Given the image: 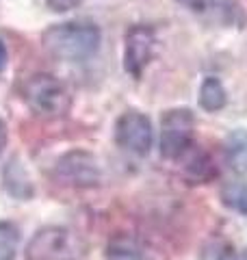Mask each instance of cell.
<instances>
[{
	"instance_id": "6da1fadb",
	"label": "cell",
	"mask_w": 247,
	"mask_h": 260,
	"mask_svg": "<svg viewBox=\"0 0 247 260\" xmlns=\"http://www.w3.org/2000/svg\"><path fill=\"white\" fill-rule=\"evenodd\" d=\"M98 48L100 28L94 22H63L44 32V50L59 61H87L98 52Z\"/></svg>"
},
{
	"instance_id": "7a4b0ae2",
	"label": "cell",
	"mask_w": 247,
	"mask_h": 260,
	"mask_svg": "<svg viewBox=\"0 0 247 260\" xmlns=\"http://www.w3.org/2000/svg\"><path fill=\"white\" fill-rule=\"evenodd\" d=\"M85 241L70 228L48 225L35 232L28 241L26 260H80Z\"/></svg>"
},
{
	"instance_id": "3957f363",
	"label": "cell",
	"mask_w": 247,
	"mask_h": 260,
	"mask_svg": "<svg viewBox=\"0 0 247 260\" xmlns=\"http://www.w3.org/2000/svg\"><path fill=\"white\" fill-rule=\"evenodd\" d=\"M24 100L39 117L54 119L70 111V91L59 78L50 74H35L24 85Z\"/></svg>"
},
{
	"instance_id": "277c9868",
	"label": "cell",
	"mask_w": 247,
	"mask_h": 260,
	"mask_svg": "<svg viewBox=\"0 0 247 260\" xmlns=\"http://www.w3.org/2000/svg\"><path fill=\"white\" fill-rule=\"evenodd\" d=\"M195 133V117L189 109H174L161 119V154L178 160L191 150Z\"/></svg>"
},
{
	"instance_id": "5b68a950",
	"label": "cell",
	"mask_w": 247,
	"mask_h": 260,
	"mask_svg": "<svg viewBox=\"0 0 247 260\" xmlns=\"http://www.w3.org/2000/svg\"><path fill=\"white\" fill-rule=\"evenodd\" d=\"M54 176L61 184L76 186V189H87L100 182V167L98 160L89 152H68L59 158L54 167Z\"/></svg>"
},
{
	"instance_id": "8992f818",
	"label": "cell",
	"mask_w": 247,
	"mask_h": 260,
	"mask_svg": "<svg viewBox=\"0 0 247 260\" xmlns=\"http://www.w3.org/2000/svg\"><path fill=\"white\" fill-rule=\"evenodd\" d=\"M156 48V32L145 24H137L126 32V46H123V68L130 76L139 78L150 65Z\"/></svg>"
},
{
	"instance_id": "52a82bcc",
	"label": "cell",
	"mask_w": 247,
	"mask_h": 260,
	"mask_svg": "<svg viewBox=\"0 0 247 260\" xmlns=\"http://www.w3.org/2000/svg\"><path fill=\"white\" fill-rule=\"evenodd\" d=\"M115 141L133 154H147L152 148V124L143 113L128 111L115 124Z\"/></svg>"
},
{
	"instance_id": "ba28073f",
	"label": "cell",
	"mask_w": 247,
	"mask_h": 260,
	"mask_svg": "<svg viewBox=\"0 0 247 260\" xmlns=\"http://www.w3.org/2000/svg\"><path fill=\"white\" fill-rule=\"evenodd\" d=\"M195 145H191V150L184 154V176L191 180V184L200 182H210L217 176V167L212 162L210 154L204 150H193Z\"/></svg>"
},
{
	"instance_id": "9c48e42d",
	"label": "cell",
	"mask_w": 247,
	"mask_h": 260,
	"mask_svg": "<svg viewBox=\"0 0 247 260\" xmlns=\"http://www.w3.org/2000/svg\"><path fill=\"white\" fill-rule=\"evenodd\" d=\"M106 260H145V256L135 237L115 234L106 245Z\"/></svg>"
},
{
	"instance_id": "30bf717a",
	"label": "cell",
	"mask_w": 247,
	"mask_h": 260,
	"mask_svg": "<svg viewBox=\"0 0 247 260\" xmlns=\"http://www.w3.org/2000/svg\"><path fill=\"white\" fill-rule=\"evenodd\" d=\"M226 156L236 172L247 174V130H234L226 139Z\"/></svg>"
},
{
	"instance_id": "8fae6325",
	"label": "cell",
	"mask_w": 247,
	"mask_h": 260,
	"mask_svg": "<svg viewBox=\"0 0 247 260\" xmlns=\"http://www.w3.org/2000/svg\"><path fill=\"white\" fill-rule=\"evenodd\" d=\"M226 100H228V95H226V89L224 85H221V80L219 78H206L202 87H200V104H202V109L206 111H219V109H224L226 107Z\"/></svg>"
},
{
	"instance_id": "7c38bea8",
	"label": "cell",
	"mask_w": 247,
	"mask_h": 260,
	"mask_svg": "<svg viewBox=\"0 0 247 260\" xmlns=\"http://www.w3.org/2000/svg\"><path fill=\"white\" fill-rule=\"evenodd\" d=\"M221 200L228 208L236 210L241 215H247V182L228 180L221 186Z\"/></svg>"
},
{
	"instance_id": "4fadbf2b",
	"label": "cell",
	"mask_w": 247,
	"mask_h": 260,
	"mask_svg": "<svg viewBox=\"0 0 247 260\" xmlns=\"http://www.w3.org/2000/svg\"><path fill=\"white\" fill-rule=\"evenodd\" d=\"M18 241V232L9 223H0V260L13 258V247Z\"/></svg>"
},
{
	"instance_id": "5bb4252c",
	"label": "cell",
	"mask_w": 247,
	"mask_h": 260,
	"mask_svg": "<svg viewBox=\"0 0 247 260\" xmlns=\"http://www.w3.org/2000/svg\"><path fill=\"white\" fill-rule=\"evenodd\" d=\"M46 3L52 11H70V9H76L82 0H46Z\"/></svg>"
},
{
	"instance_id": "9a60e30c",
	"label": "cell",
	"mask_w": 247,
	"mask_h": 260,
	"mask_svg": "<svg viewBox=\"0 0 247 260\" xmlns=\"http://www.w3.org/2000/svg\"><path fill=\"white\" fill-rule=\"evenodd\" d=\"M176 3L184 5V7H189V9H193V11H204V9H208V7L212 5V0H176Z\"/></svg>"
},
{
	"instance_id": "2e32d148",
	"label": "cell",
	"mask_w": 247,
	"mask_h": 260,
	"mask_svg": "<svg viewBox=\"0 0 247 260\" xmlns=\"http://www.w3.org/2000/svg\"><path fill=\"white\" fill-rule=\"evenodd\" d=\"M7 61H9V52H7L5 42L0 39V72H3V70L7 68Z\"/></svg>"
},
{
	"instance_id": "e0dca14e",
	"label": "cell",
	"mask_w": 247,
	"mask_h": 260,
	"mask_svg": "<svg viewBox=\"0 0 247 260\" xmlns=\"http://www.w3.org/2000/svg\"><path fill=\"white\" fill-rule=\"evenodd\" d=\"M5 145H7V126H5V121L0 119V152L5 150Z\"/></svg>"
},
{
	"instance_id": "ac0fdd59",
	"label": "cell",
	"mask_w": 247,
	"mask_h": 260,
	"mask_svg": "<svg viewBox=\"0 0 247 260\" xmlns=\"http://www.w3.org/2000/svg\"><path fill=\"white\" fill-rule=\"evenodd\" d=\"M228 260H247V249H243L241 254H236V256H232V258H228Z\"/></svg>"
}]
</instances>
